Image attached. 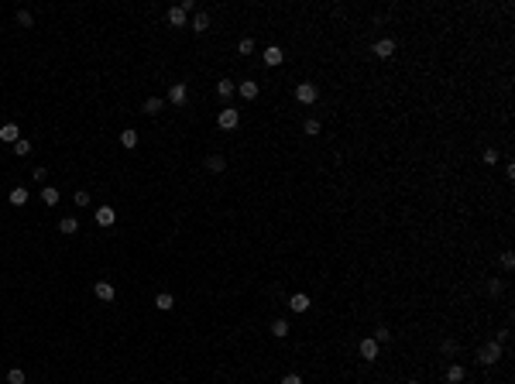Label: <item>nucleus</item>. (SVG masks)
Returning a JSON list of instances; mask_svg holds the SVG:
<instances>
[{"mask_svg":"<svg viewBox=\"0 0 515 384\" xmlns=\"http://www.w3.org/2000/svg\"><path fill=\"white\" fill-rule=\"evenodd\" d=\"M357 353H361V360H378V343H374V340H361V343H357Z\"/></svg>","mask_w":515,"mask_h":384,"instance_id":"4","label":"nucleus"},{"mask_svg":"<svg viewBox=\"0 0 515 384\" xmlns=\"http://www.w3.org/2000/svg\"><path fill=\"white\" fill-rule=\"evenodd\" d=\"M73 199H76V206H89V192H82V189H79V192H76Z\"/></svg>","mask_w":515,"mask_h":384,"instance_id":"30","label":"nucleus"},{"mask_svg":"<svg viewBox=\"0 0 515 384\" xmlns=\"http://www.w3.org/2000/svg\"><path fill=\"white\" fill-rule=\"evenodd\" d=\"M464 378H467V371H464L460 364H450V367H446V384H460Z\"/></svg>","mask_w":515,"mask_h":384,"instance_id":"13","label":"nucleus"},{"mask_svg":"<svg viewBox=\"0 0 515 384\" xmlns=\"http://www.w3.org/2000/svg\"><path fill=\"white\" fill-rule=\"evenodd\" d=\"M161 110H165V100H161V96H148L145 100V113L148 117H155V113H161Z\"/></svg>","mask_w":515,"mask_h":384,"instance_id":"12","label":"nucleus"},{"mask_svg":"<svg viewBox=\"0 0 515 384\" xmlns=\"http://www.w3.org/2000/svg\"><path fill=\"white\" fill-rule=\"evenodd\" d=\"M409 384H419V381H409Z\"/></svg>","mask_w":515,"mask_h":384,"instance_id":"36","label":"nucleus"},{"mask_svg":"<svg viewBox=\"0 0 515 384\" xmlns=\"http://www.w3.org/2000/svg\"><path fill=\"white\" fill-rule=\"evenodd\" d=\"M223 168H227V161H223L220 154H210V158H206V172L217 175V172H223Z\"/></svg>","mask_w":515,"mask_h":384,"instance_id":"20","label":"nucleus"},{"mask_svg":"<svg viewBox=\"0 0 515 384\" xmlns=\"http://www.w3.org/2000/svg\"><path fill=\"white\" fill-rule=\"evenodd\" d=\"M234 93H237V86H234L230 79H220V82H217V96H220V100H227V96H234Z\"/></svg>","mask_w":515,"mask_h":384,"instance_id":"18","label":"nucleus"},{"mask_svg":"<svg viewBox=\"0 0 515 384\" xmlns=\"http://www.w3.org/2000/svg\"><path fill=\"white\" fill-rule=\"evenodd\" d=\"M309 306H313V302H309V295H302V292L289 299V309H292V312H306Z\"/></svg>","mask_w":515,"mask_h":384,"instance_id":"15","label":"nucleus"},{"mask_svg":"<svg viewBox=\"0 0 515 384\" xmlns=\"http://www.w3.org/2000/svg\"><path fill=\"white\" fill-rule=\"evenodd\" d=\"M374 55H378V59H392V55H395V41H392V38L374 41Z\"/></svg>","mask_w":515,"mask_h":384,"instance_id":"6","label":"nucleus"},{"mask_svg":"<svg viewBox=\"0 0 515 384\" xmlns=\"http://www.w3.org/2000/svg\"><path fill=\"white\" fill-rule=\"evenodd\" d=\"M14 151L21 154V158H28V154H31V141H28V138H21V141L14 144Z\"/></svg>","mask_w":515,"mask_h":384,"instance_id":"26","label":"nucleus"},{"mask_svg":"<svg viewBox=\"0 0 515 384\" xmlns=\"http://www.w3.org/2000/svg\"><path fill=\"white\" fill-rule=\"evenodd\" d=\"M371 340H374V343L381 347V343H388V340H392V333H388V329L381 326V329H374V336H371Z\"/></svg>","mask_w":515,"mask_h":384,"instance_id":"28","label":"nucleus"},{"mask_svg":"<svg viewBox=\"0 0 515 384\" xmlns=\"http://www.w3.org/2000/svg\"><path fill=\"white\" fill-rule=\"evenodd\" d=\"M477 360H481L484 367H491V364H498V360H502V343H488V347H481V353H477Z\"/></svg>","mask_w":515,"mask_h":384,"instance_id":"2","label":"nucleus"},{"mask_svg":"<svg viewBox=\"0 0 515 384\" xmlns=\"http://www.w3.org/2000/svg\"><path fill=\"white\" fill-rule=\"evenodd\" d=\"M302 131H306L309 138H316V134H319V120H313V117H309V120L302 124Z\"/></svg>","mask_w":515,"mask_h":384,"instance_id":"27","label":"nucleus"},{"mask_svg":"<svg viewBox=\"0 0 515 384\" xmlns=\"http://www.w3.org/2000/svg\"><path fill=\"white\" fill-rule=\"evenodd\" d=\"M59 230H62V233H76V230H79V220H76V216H66V220L59 223Z\"/></svg>","mask_w":515,"mask_h":384,"instance_id":"25","label":"nucleus"},{"mask_svg":"<svg viewBox=\"0 0 515 384\" xmlns=\"http://www.w3.org/2000/svg\"><path fill=\"white\" fill-rule=\"evenodd\" d=\"M440 350L446 353V357H450V353H457V343H453V340H443V343H440Z\"/></svg>","mask_w":515,"mask_h":384,"instance_id":"31","label":"nucleus"},{"mask_svg":"<svg viewBox=\"0 0 515 384\" xmlns=\"http://www.w3.org/2000/svg\"><path fill=\"white\" fill-rule=\"evenodd\" d=\"M120 144L124 148H138V131H124L120 134Z\"/></svg>","mask_w":515,"mask_h":384,"instance_id":"22","label":"nucleus"},{"mask_svg":"<svg viewBox=\"0 0 515 384\" xmlns=\"http://www.w3.org/2000/svg\"><path fill=\"white\" fill-rule=\"evenodd\" d=\"M237 93H240L244 100H254V96H258V82H254V79H247V82H240V86H237Z\"/></svg>","mask_w":515,"mask_h":384,"instance_id":"16","label":"nucleus"},{"mask_svg":"<svg viewBox=\"0 0 515 384\" xmlns=\"http://www.w3.org/2000/svg\"><path fill=\"white\" fill-rule=\"evenodd\" d=\"M206 28H210V14H206V10H199V14H193V31H196V35H203Z\"/></svg>","mask_w":515,"mask_h":384,"instance_id":"14","label":"nucleus"},{"mask_svg":"<svg viewBox=\"0 0 515 384\" xmlns=\"http://www.w3.org/2000/svg\"><path fill=\"white\" fill-rule=\"evenodd\" d=\"M261 59H265V66H282V59H285V52H282L278 45H268Z\"/></svg>","mask_w":515,"mask_h":384,"instance_id":"7","label":"nucleus"},{"mask_svg":"<svg viewBox=\"0 0 515 384\" xmlns=\"http://www.w3.org/2000/svg\"><path fill=\"white\" fill-rule=\"evenodd\" d=\"M217 124H220L223 131H234V127H237V124H240V113H237V110H230V106H227V110H220V117H217Z\"/></svg>","mask_w":515,"mask_h":384,"instance_id":"3","label":"nucleus"},{"mask_svg":"<svg viewBox=\"0 0 515 384\" xmlns=\"http://www.w3.org/2000/svg\"><path fill=\"white\" fill-rule=\"evenodd\" d=\"M502 268H515V254H512V250H505V254H502Z\"/></svg>","mask_w":515,"mask_h":384,"instance_id":"32","label":"nucleus"},{"mask_svg":"<svg viewBox=\"0 0 515 384\" xmlns=\"http://www.w3.org/2000/svg\"><path fill=\"white\" fill-rule=\"evenodd\" d=\"M96 223H100V227H114V223H117L114 206H100V209H96Z\"/></svg>","mask_w":515,"mask_h":384,"instance_id":"9","label":"nucleus"},{"mask_svg":"<svg viewBox=\"0 0 515 384\" xmlns=\"http://www.w3.org/2000/svg\"><path fill=\"white\" fill-rule=\"evenodd\" d=\"M495 161H498V151H495V148H488V151H484V165H495Z\"/></svg>","mask_w":515,"mask_h":384,"instance_id":"34","label":"nucleus"},{"mask_svg":"<svg viewBox=\"0 0 515 384\" xmlns=\"http://www.w3.org/2000/svg\"><path fill=\"white\" fill-rule=\"evenodd\" d=\"M28 381V374L21 371V367H14V371H7V384H24Z\"/></svg>","mask_w":515,"mask_h":384,"instance_id":"21","label":"nucleus"},{"mask_svg":"<svg viewBox=\"0 0 515 384\" xmlns=\"http://www.w3.org/2000/svg\"><path fill=\"white\" fill-rule=\"evenodd\" d=\"M0 141H3V144H17V141H21L17 124H3V127H0Z\"/></svg>","mask_w":515,"mask_h":384,"instance_id":"8","label":"nucleus"},{"mask_svg":"<svg viewBox=\"0 0 515 384\" xmlns=\"http://www.w3.org/2000/svg\"><path fill=\"white\" fill-rule=\"evenodd\" d=\"M175 306V299H172V295H168V292H158V295H155V309H161V312H168V309Z\"/></svg>","mask_w":515,"mask_h":384,"instance_id":"17","label":"nucleus"},{"mask_svg":"<svg viewBox=\"0 0 515 384\" xmlns=\"http://www.w3.org/2000/svg\"><path fill=\"white\" fill-rule=\"evenodd\" d=\"M295 100H299V103H316V100H319L316 82H299V86H295Z\"/></svg>","mask_w":515,"mask_h":384,"instance_id":"1","label":"nucleus"},{"mask_svg":"<svg viewBox=\"0 0 515 384\" xmlns=\"http://www.w3.org/2000/svg\"><path fill=\"white\" fill-rule=\"evenodd\" d=\"M237 52H240V55H251V52H254V41H251V38H244V41L237 45Z\"/></svg>","mask_w":515,"mask_h":384,"instance_id":"29","label":"nucleus"},{"mask_svg":"<svg viewBox=\"0 0 515 384\" xmlns=\"http://www.w3.org/2000/svg\"><path fill=\"white\" fill-rule=\"evenodd\" d=\"M96 299H100V302H114V299H117L114 285H110V281H96Z\"/></svg>","mask_w":515,"mask_h":384,"instance_id":"11","label":"nucleus"},{"mask_svg":"<svg viewBox=\"0 0 515 384\" xmlns=\"http://www.w3.org/2000/svg\"><path fill=\"white\" fill-rule=\"evenodd\" d=\"M272 333H275L278 340H282V336H289V322H285V319H275V322H272Z\"/></svg>","mask_w":515,"mask_h":384,"instance_id":"24","label":"nucleus"},{"mask_svg":"<svg viewBox=\"0 0 515 384\" xmlns=\"http://www.w3.org/2000/svg\"><path fill=\"white\" fill-rule=\"evenodd\" d=\"M282 384H302V378H299V374H285V378H282Z\"/></svg>","mask_w":515,"mask_h":384,"instance_id":"35","label":"nucleus"},{"mask_svg":"<svg viewBox=\"0 0 515 384\" xmlns=\"http://www.w3.org/2000/svg\"><path fill=\"white\" fill-rule=\"evenodd\" d=\"M24 203H28V189H24V185L10 189V206H24Z\"/></svg>","mask_w":515,"mask_h":384,"instance_id":"19","label":"nucleus"},{"mask_svg":"<svg viewBox=\"0 0 515 384\" xmlns=\"http://www.w3.org/2000/svg\"><path fill=\"white\" fill-rule=\"evenodd\" d=\"M17 21H21V24H24V28H31V21H35V17H31V14H28V10H17Z\"/></svg>","mask_w":515,"mask_h":384,"instance_id":"33","label":"nucleus"},{"mask_svg":"<svg viewBox=\"0 0 515 384\" xmlns=\"http://www.w3.org/2000/svg\"><path fill=\"white\" fill-rule=\"evenodd\" d=\"M41 199H45V206H55V203H59V192H55V185L41 189Z\"/></svg>","mask_w":515,"mask_h":384,"instance_id":"23","label":"nucleus"},{"mask_svg":"<svg viewBox=\"0 0 515 384\" xmlns=\"http://www.w3.org/2000/svg\"><path fill=\"white\" fill-rule=\"evenodd\" d=\"M186 21H189V14H186L179 3H175V7H168V24H172V28H186Z\"/></svg>","mask_w":515,"mask_h":384,"instance_id":"5","label":"nucleus"},{"mask_svg":"<svg viewBox=\"0 0 515 384\" xmlns=\"http://www.w3.org/2000/svg\"><path fill=\"white\" fill-rule=\"evenodd\" d=\"M186 93H189V89H186V82H175V86L168 89V103L182 106V103H186Z\"/></svg>","mask_w":515,"mask_h":384,"instance_id":"10","label":"nucleus"}]
</instances>
